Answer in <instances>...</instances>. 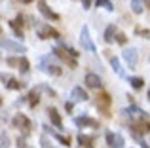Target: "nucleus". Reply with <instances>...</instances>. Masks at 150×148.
<instances>
[{"mask_svg": "<svg viewBox=\"0 0 150 148\" xmlns=\"http://www.w3.org/2000/svg\"><path fill=\"white\" fill-rule=\"evenodd\" d=\"M36 34H38V38H42V40H48V38L59 40V32L57 30H55L53 27H50V25H44V23L36 25Z\"/></svg>", "mask_w": 150, "mask_h": 148, "instance_id": "1", "label": "nucleus"}, {"mask_svg": "<svg viewBox=\"0 0 150 148\" xmlns=\"http://www.w3.org/2000/svg\"><path fill=\"white\" fill-rule=\"evenodd\" d=\"M80 44H82L84 49H88V51H91V53L97 51L95 44H93L91 36H89V29H88V27H82V30H80Z\"/></svg>", "mask_w": 150, "mask_h": 148, "instance_id": "2", "label": "nucleus"}, {"mask_svg": "<svg viewBox=\"0 0 150 148\" xmlns=\"http://www.w3.org/2000/svg\"><path fill=\"white\" fill-rule=\"evenodd\" d=\"M2 49H6V51H11V53H25L27 48L23 44H19V42H13L10 40V38H2Z\"/></svg>", "mask_w": 150, "mask_h": 148, "instance_id": "3", "label": "nucleus"}, {"mask_svg": "<svg viewBox=\"0 0 150 148\" xmlns=\"http://www.w3.org/2000/svg\"><path fill=\"white\" fill-rule=\"evenodd\" d=\"M124 61L127 63L129 68H135L137 61H139V51H137L135 48H125L124 49Z\"/></svg>", "mask_w": 150, "mask_h": 148, "instance_id": "4", "label": "nucleus"}, {"mask_svg": "<svg viewBox=\"0 0 150 148\" xmlns=\"http://www.w3.org/2000/svg\"><path fill=\"white\" fill-rule=\"evenodd\" d=\"M105 137H106V144L110 148H124V144H125L124 137L118 135V133H112V131H106Z\"/></svg>", "mask_w": 150, "mask_h": 148, "instance_id": "5", "label": "nucleus"}, {"mask_svg": "<svg viewBox=\"0 0 150 148\" xmlns=\"http://www.w3.org/2000/svg\"><path fill=\"white\" fill-rule=\"evenodd\" d=\"M124 114H127L129 118L133 120V122H141V120H146V112H144L143 108L135 106V104H131L127 110H124Z\"/></svg>", "mask_w": 150, "mask_h": 148, "instance_id": "6", "label": "nucleus"}, {"mask_svg": "<svg viewBox=\"0 0 150 148\" xmlns=\"http://www.w3.org/2000/svg\"><path fill=\"white\" fill-rule=\"evenodd\" d=\"M74 123H76L78 127H93V129L99 127V122L89 118V116H78V118H74Z\"/></svg>", "mask_w": 150, "mask_h": 148, "instance_id": "7", "label": "nucleus"}, {"mask_svg": "<svg viewBox=\"0 0 150 148\" xmlns=\"http://www.w3.org/2000/svg\"><path fill=\"white\" fill-rule=\"evenodd\" d=\"M38 10H40V13L44 15L46 19H55V21H57V19H59V15L55 13L53 10H51V8H50L48 4L44 2V0H40V2H38Z\"/></svg>", "mask_w": 150, "mask_h": 148, "instance_id": "8", "label": "nucleus"}, {"mask_svg": "<svg viewBox=\"0 0 150 148\" xmlns=\"http://www.w3.org/2000/svg\"><path fill=\"white\" fill-rule=\"evenodd\" d=\"M53 53L59 57V59H63V61H65L67 65H70L72 68H76V61H74V57H70V55H69V53H67L63 48H53Z\"/></svg>", "mask_w": 150, "mask_h": 148, "instance_id": "9", "label": "nucleus"}, {"mask_svg": "<svg viewBox=\"0 0 150 148\" xmlns=\"http://www.w3.org/2000/svg\"><path fill=\"white\" fill-rule=\"evenodd\" d=\"M13 125L17 127V129H23V131H29L30 129V122H29V118H27L25 114H17L13 118Z\"/></svg>", "mask_w": 150, "mask_h": 148, "instance_id": "10", "label": "nucleus"}, {"mask_svg": "<svg viewBox=\"0 0 150 148\" xmlns=\"http://www.w3.org/2000/svg\"><path fill=\"white\" fill-rule=\"evenodd\" d=\"M40 65H42V68H44V72H48V74H51V76H59L63 70H61V67H57V65H51V63H48V59H40Z\"/></svg>", "mask_w": 150, "mask_h": 148, "instance_id": "11", "label": "nucleus"}, {"mask_svg": "<svg viewBox=\"0 0 150 148\" xmlns=\"http://www.w3.org/2000/svg\"><path fill=\"white\" fill-rule=\"evenodd\" d=\"M131 131L133 133H148L150 131V123L146 120H141V122H131Z\"/></svg>", "mask_w": 150, "mask_h": 148, "instance_id": "12", "label": "nucleus"}, {"mask_svg": "<svg viewBox=\"0 0 150 148\" xmlns=\"http://www.w3.org/2000/svg\"><path fill=\"white\" fill-rule=\"evenodd\" d=\"M48 116H50V120H51V123H53L57 129H63V120H61V116H59V112H57V108H53V106H50L48 108Z\"/></svg>", "mask_w": 150, "mask_h": 148, "instance_id": "13", "label": "nucleus"}, {"mask_svg": "<svg viewBox=\"0 0 150 148\" xmlns=\"http://www.w3.org/2000/svg\"><path fill=\"white\" fill-rule=\"evenodd\" d=\"M2 84L6 85V89H21L23 87V84H19L15 78L8 76V74H2Z\"/></svg>", "mask_w": 150, "mask_h": 148, "instance_id": "14", "label": "nucleus"}, {"mask_svg": "<svg viewBox=\"0 0 150 148\" xmlns=\"http://www.w3.org/2000/svg\"><path fill=\"white\" fill-rule=\"evenodd\" d=\"M84 84L88 85V87H91V89H97V87H101V78L97 76V74H86V80H84Z\"/></svg>", "mask_w": 150, "mask_h": 148, "instance_id": "15", "label": "nucleus"}, {"mask_svg": "<svg viewBox=\"0 0 150 148\" xmlns=\"http://www.w3.org/2000/svg\"><path fill=\"white\" fill-rule=\"evenodd\" d=\"M95 104H97V108H101L103 112H108V104H110V99H108V95H106V93H101V95L97 97Z\"/></svg>", "mask_w": 150, "mask_h": 148, "instance_id": "16", "label": "nucleus"}, {"mask_svg": "<svg viewBox=\"0 0 150 148\" xmlns=\"http://www.w3.org/2000/svg\"><path fill=\"white\" fill-rule=\"evenodd\" d=\"M88 93H86V89L82 87H74L72 89V101H76V103H84V101H88Z\"/></svg>", "mask_w": 150, "mask_h": 148, "instance_id": "17", "label": "nucleus"}, {"mask_svg": "<svg viewBox=\"0 0 150 148\" xmlns=\"http://www.w3.org/2000/svg\"><path fill=\"white\" fill-rule=\"evenodd\" d=\"M116 36H118L116 25H108V27H106V30H105V42H106V44H110Z\"/></svg>", "mask_w": 150, "mask_h": 148, "instance_id": "18", "label": "nucleus"}, {"mask_svg": "<svg viewBox=\"0 0 150 148\" xmlns=\"http://www.w3.org/2000/svg\"><path fill=\"white\" fill-rule=\"evenodd\" d=\"M110 65H112L114 72H116L118 76H122V78L125 76V72H124V67H122V63H120V59H118V57H110Z\"/></svg>", "mask_w": 150, "mask_h": 148, "instance_id": "19", "label": "nucleus"}, {"mask_svg": "<svg viewBox=\"0 0 150 148\" xmlns=\"http://www.w3.org/2000/svg\"><path fill=\"white\" fill-rule=\"evenodd\" d=\"M78 142H80V146L84 148H93V137L91 135H78Z\"/></svg>", "mask_w": 150, "mask_h": 148, "instance_id": "20", "label": "nucleus"}, {"mask_svg": "<svg viewBox=\"0 0 150 148\" xmlns=\"http://www.w3.org/2000/svg\"><path fill=\"white\" fill-rule=\"evenodd\" d=\"M144 2H146V0H131V10H133V13H143Z\"/></svg>", "mask_w": 150, "mask_h": 148, "instance_id": "21", "label": "nucleus"}, {"mask_svg": "<svg viewBox=\"0 0 150 148\" xmlns=\"http://www.w3.org/2000/svg\"><path fill=\"white\" fill-rule=\"evenodd\" d=\"M127 82L131 84V87H133V89H141V87H143V84H144V82H143V78H137V76L127 78Z\"/></svg>", "mask_w": 150, "mask_h": 148, "instance_id": "22", "label": "nucleus"}, {"mask_svg": "<svg viewBox=\"0 0 150 148\" xmlns=\"http://www.w3.org/2000/svg\"><path fill=\"white\" fill-rule=\"evenodd\" d=\"M27 99H29V104H30V106H36L38 101H40V97H38V89H33V91L29 93V97H27Z\"/></svg>", "mask_w": 150, "mask_h": 148, "instance_id": "23", "label": "nucleus"}, {"mask_svg": "<svg viewBox=\"0 0 150 148\" xmlns=\"http://www.w3.org/2000/svg\"><path fill=\"white\" fill-rule=\"evenodd\" d=\"M10 27H11V30L15 32V36H17V38H23V29H21V25H19L17 21H10Z\"/></svg>", "mask_w": 150, "mask_h": 148, "instance_id": "24", "label": "nucleus"}, {"mask_svg": "<svg viewBox=\"0 0 150 148\" xmlns=\"http://www.w3.org/2000/svg\"><path fill=\"white\" fill-rule=\"evenodd\" d=\"M95 4H97V8H105V10H108V11L114 10V6H112L110 0H95Z\"/></svg>", "mask_w": 150, "mask_h": 148, "instance_id": "25", "label": "nucleus"}, {"mask_svg": "<svg viewBox=\"0 0 150 148\" xmlns=\"http://www.w3.org/2000/svg\"><path fill=\"white\" fill-rule=\"evenodd\" d=\"M51 137L53 139H57L61 144H65V146H69L70 144V141H69V137H65V135H59V133H51Z\"/></svg>", "mask_w": 150, "mask_h": 148, "instance_id": "26", "label": "nucleus"}, {"mask_svg": "<svg viewBox=\"0 0 150 148\" xmlns=\"http://www.w3.org/2000/svg\"><path fill=\"white\" fill-rule=\"evenodd\" d=\"M19 70L29 72V59H27V57H21V59H19Z\"/></svg>", "mask_w": 150, "mask_h": 148, "instance_id": "27", "label": "nucleus"}, {"mask_svg": "<svg viewBox=\"0 0 150 148\" xmlns=\"http://www.w3.org/2000/svg\"><path fill=\"white\" fill-rule=\"evenodd\" d=\"M116 42H118V44H122V46H124L125 42H127V38H125V34H124V32H118V36H116Z\"/></svg>", "mask_w": 150, "mask_h": 148, "instance_id": "28", "label": "nucleus"}, {"mask_svg": "<svg viewBox=\"0 0 150 148\" xmlns=\"http://www.w3.org/2000/svg\"><path fill=\"white\" fill-rule=\"evenodd\" d=\"M0 141H2V148H8V135H6V131H2V135H0Z\"/></svg>", "mask_w": 150, "mask_h": 148, "instance_id": "29", "label": "nucleus"}, {"mask_svg": "<svg viewBox=\"0 0 150 148\" xmlns=\"http://www.w3.org/2000/svg\"><path fill=\"white\" fill-rule=\"evenodd\" d=\"M40 144H42V148H51V144H50V141H48V137H46V135L40 139Z\"/></svg>", "mask_w": 150, "mask_h": 148, "instance_id": "30", "label": "nucleus"}, {"mask_svg": "<svg viewBox=\"0 0 150 148\" xmlns=\"http://www.w3.org/2000/svg\"><path fill=\"white\" fill-rule=\"evenodd\" d=\"M6 63L10 65V67H15V65L19 67V59H13V57H8V59H6Z\"/></svg>", "mask_w": 150, "mask_h": 148, "instance_id": "31", "label": "nucleus"}, {"mask_svg": "<svg viewBox=\"0 0 150 148\" xmlns=\"http://www.w3.org/2000/svg\"><path fill=\"white\" fill-rule=\"evenodd\" d=\"M91 2H93V0H82V6H84V10H89V8H91Z\"/></svg>", "mask_w": 150, "mask_h": 148, "instance_id": "32", "label": "nucleus"}, {"mask_svg": "<svg viewBox=\"0 0 150 148\" xmlns=\"http://www.w3.org/2000/svg\"><path fill=\"white\" fill-rule=\"evenodd\" d=\"M17 146H19V148H27V144H25V139H21V137H19V139H17Z\"/></svg>", "mask_w": 150, "mask_h": 148, "instance_id": "33", "label": "nucleus"}, {"mask_svg": "<svg viewBox=\"0 0 150 148\" xmlns=\"http://www.w3.org/2000/svg\"><path fill=\"white\" fill-rule=\"evenodd\" d=\"M65 108L67 110H72V103H65Z\"/></svg>", "mask_w": 150, "mask_h": 148, "instance_id": "34", "label": "nucleus"}, {"mask_svg": "<svg viewBox=\"0 0 150 148\" xmlns=\"http://www.w3.org/2000/svg\"><path fill=\"white\" fill-rule=\"evenodd\" d=\"M23 4H30V2H34V0H21Z\"/></svg>", "mask_w": 150, "mask_h": 148, "instance_id": "35", "label": "nucleus"}, {"mask_svg": "<svg viewBox=\"0 0 150 148\" xmlns=\"http://www.w3.org/2000/svg\"><path fill=\"white\" fill-rule=\"evenodd\" d=\"M148 99H150V91H148Z\"/></svg>", "mask_w": 150, "mask_h": 148, "instance_id": "36", "label": "nucleus"}, {"mask_svg": "<svg viewBox=\"0 0 150 148\" xmlns=\"http://www.w3.org/2000/svg\"><path fill=\"white\" fill-rule=\"evenodd\" d=\"M146 2H148V4H150V0H146Z\"/></svg>", "mask_w": 150, "mask_h": 148, "instance_id": "37", "label": "nucleus"}]
</instances>
